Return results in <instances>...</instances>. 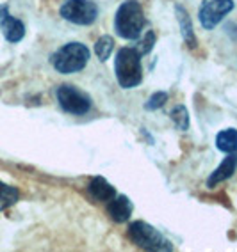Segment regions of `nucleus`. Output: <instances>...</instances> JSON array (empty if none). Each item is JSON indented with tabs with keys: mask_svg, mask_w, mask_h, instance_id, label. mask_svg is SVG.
<instances>
[{
	"mask_svg": "<svg viewBox=\"0 0 237 252\" xmlns=\"http://www.w3.org/2000/svg\"><path fill=\"white\" fill-rule=\"evenodd\" d=\"M236 169H237V155L228 153V157L223 158V162L219 163L218 169L209 176V180H207V187L212 189V187H216V185L221 183V181L228 180V178L236 172Z\"/></svg>",
	"mask_w": 237,
	"mask_h": 252,
	"instance_id": "9d476101",
	"label": "nucleus"
},
{
	"mask_svg": "<svg viewBox=\"0 0 237 252\" xmlns=\"http://www.w3.org/2000/svg\"><path fill=\"white\" fill-rule=\"evenodd\" d=\"M166 99H168V94H166V93H162V91H159V93H154V94L148 98V101L145 103V108H146V110H157V108H160L162 105L166 103Z\"/></svg>",
	"mask_w": 237,
	"mask_h": 252,
	"instance_id": "f3484780",
	"label": "nucleus"
},
{
	"mask_svg": "<svg viewBox=\"0 0 237 252\" xmlns=\"http://www.w3.org/2000/svg\"><path fill=\"white\" fill-rule=\"evenodd\" d=\"M127 236L134 245L145 249V251H173L171 242L164 238L159 229H155L154 225L143 220L132 222L128 225Z\"/></svg>",
	"mask_w": 237,
	"mask_h": 252,
	"instance_id": "20e7f679",
	"label": "nucleus"
},
{
	"mask_svg": "<svg viewBox=\"0 0 237 252\" xmlns=\"http://www.w3.org/2000/svg\"><path fill=\"white\" fill-rule=\"evenodd\" d=\"M232 9L234 0H203L200 5V11H198L201 27L207 29V31H212Z\"/></svg>",
	"mask_w": 237,
	"mask_h": 252,
	"instance_id": "0eeeda50",
	"label": "nucleus"
},
{
	"mask_svg": "<svg viewBox=\"0 0 237 252\" xmlns=\"http://www.w3.org/2000/svg\"><path fill=\"white\" fill-rule=\"evenodd\" d=\"M18 199H20L18 189H14V187H11V185H5L0 181V212L5 210V208L13 206Z\"/></svg>",
	"mask_w": 237,
	"mask_h": 252,
	"instance_id": "4468645a",
	"label": "nucleus"
},
{
	"mask_svg": "<svg viewBox=\"0 0 237 252\" xmlns=\"http://www.w3.org/2000/svg\"><path fill=\"white\" fill-rule=\"evenodd\" d=\"M107 212H109V217L114 222L121 224V222H127L130 219L134 212V204L127 195H114L109 201Z\"/></svg>",
	"mask_w": 237,
	"mask_h": 252,
	"instance_id": "1a4fd4ad",
	"label": "nucleus"
},
{
	"mask_svg": "<svg viewBox=\"0 0 237 252\" xmlns=\"http://www.w3.org/2000/svg\"><path fill=\"white\" fill-rule=\"evenodd\" d=\"M146 25L145 13L137 0H127L119 5L114 18V31L123 39H139Z\"/></svg>",
	"mask_w": 237,
	"mask_h": 252,
	"instance_id": "f257e3e1",
	"label": "nucleus"
},
{
	"mask_svg": "<svg viewBox=\"0 0 237 252\" xmlns=\"http://www.w3.org/2000/svg\"><path fill=\"white\" fill-rule=\"evenodd\" d=\"M114 73H116L118 84L123 89H132L139 86L143 80L141 54L130 46L121 48L114 59Z\"/></svg>",
	"mask_w": 237,
	"mask_h": 252,
	"instance_id": "f03ea898",
	"label": "nucleus"
},
{
	"mask_svg": "<svg viewBox=\"0 0 237 252\" xmlns=\"http://www.w3.org/2000/svg\"><path fill=\"white\" fill-rule=\"evenodd\" d=\"M175 14H177V22H178V25H180V32H182L184 41L187 43L189 48H195L196 36H195V31H193V23H191V18H189V14H187V11L184 9L182 5H175Z\"/></svg>",
	"mask_w": 237,
	"mask_h": 252,
	"instance_id": "f8f14e48",
	"label": "nucleus"
},
{
	"mask_svg": "<svg viewBox=\"0 0 237 252\" xmlns=\"http://www.w3.org/2000/svg\"><path fill=\"white\" fill-rule=\"evenodd\" d=\"M87 194L95 201H111L116 195V190H114V187L105 178L96 176L87 185Z\"/></svg>",
	"mask_w": 237,
	"mask_h": 252,
	"instance_id": "9b49d317",
	"label": "nucleus"
},
{
	"mask_svg": "<svg viewBox=\"0 0 237 252\" xmlns=\"http://www.w3.org/2000/svg\"><path fill=\"white\" fill-rule=\"evenodd\" d=\"M113 48H114L113 37H111V36H102L100 39L96 41L95 54H96V57L100 59L102 63H105V61L109 59V55L113 54Z\"/></svg>",
	"mask_w": 237,
	"mask_h": 252,
	"instance_id": "2eb2a0df",
	"label": "nucleus"
},
{
	"mask_svg": "<svg viewBox=\"0 0 237 252\" xmlns=\"http://www.w3.org/2000/svg\"><path fill=\"white\" fill-rule=\"evenodd\" d=\"M216 146L223 153H236L237 151V130L227 128L216 135Z\"/></svg>",
	"mask_w": 237,
	"mask_h": 252,
	"instance_id": "ddd939ff",
	"label": "nucleus"
},
{
	"mask_svg": "<svg viewBox=\"0 0 237 252\" xmlns=\"http://www.w3.org/2000/svg\"><path fill=\"white\" fill-rule=\"evenodd\" d=\"M52 66L63 75H72L80 69L86 68L87 61H89V50L82 43H66L61 46L54 55H52Z\"/></svg>",
	"mask_w": 237,
	"mask_h": 252,
	"instance_id": "7ed1b4c3",
	"label": "nucleus"
},
{
	"mask_svg": "<svg viewBox=\"0 0 237 252\" xmlns=\"http://www.w3.org/2000/svg\"><path fill=\"white\" fill-rule=\"evenodd\" d=\"M169 117H171V121L175 123L178 130L186 131L189 128V114H187V108L184 105H177V107L169 112Z\"/></svg>",
	"mask_w": 237,
	"mask_h": 252,
	"instance_id": "dca6fc26",
	"label": "nucleus"
},
{
	"mask_svg": "<svg viewBox=\"0 0 237 252\" xmlns=\"http://www.w3.org/2000/svg\"><path fill=\"white\" fill-rule=\"evenodd\" d=\"M59 13L64 20L75 25H91L98 18V7L89 0H66Z\"/></svg>",
	"mask_w": 237,
	"mask_h": 252,
	"instance_id": "39448f33",
	"label": "nucleus"
},
{
	"mask_svg": "<svg viewBox=\"0 0 237 252\" xmlns=\"http://www.w3.org/2000/svg\"><path fill=\"white\" fill-rule=\"evenodd\" d=\"M154 43H155V34L150 31V32H146V36L139 41V45L136 46V50L141 55H145V54H148L152 48H154Z\"/></svg>",
	"mask_w": 237,
	"mask_h": 252,
	"instance_id": "a211bd4d",
	"label": "nucleus"
},
{
	"mask_svg": "<svg viewBox=\"0 0 237 252\" xmlns=\"http://www.w3.org/2000/svg\"><path fill=\"white\" fill-rule=\"evenodd\" d=\"M0 29H2V34L9 43H18L25 36V25L20 20L11 16L7 5L0 7Z\"/></svg>",
	"mask_w": 237,
	"mask_h": 252,
	"instance_id": "6e6552de",
	"label": "nucleus"
},
{
	"mask_svg": "<svg viewBox=\"0 0 237 252\" xmlns=\"http://www.w3.org/2000/svg\"><path fill=\"white\" fill-rule=\"evenodd\" d=\"M57 101L64 112L73 114V116H82L91 108V99L86 93L73 86H66V84L57 89Z\"/></svg>",
	"mask_w": 237,
	"mask_h": 252,
	"instance_id": "423d86ee",
	"label": "nucleus"
}]
</instances>
